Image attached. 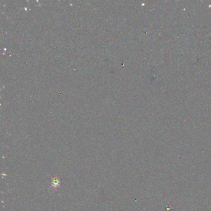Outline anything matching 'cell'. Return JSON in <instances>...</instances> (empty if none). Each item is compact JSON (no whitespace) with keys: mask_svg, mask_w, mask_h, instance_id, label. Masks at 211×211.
Returning <instances> with one entry per match:
<instances>
[{"mask_svg":"<svg viewBox=\"0 0 211 211\" xmlns=\"http://www.w3.org/2000/svg\"><path fill=\"white\" fill-rule=\"evenodd\" d=\"M53 186L54 187H56V186H58V184H57V183H58V179H56V178H54V179L53 180Z\"/></svg>","mask_w":211,"mask_h":211,"instance_id":"obj_1","label":"cell"}]
</instances>
